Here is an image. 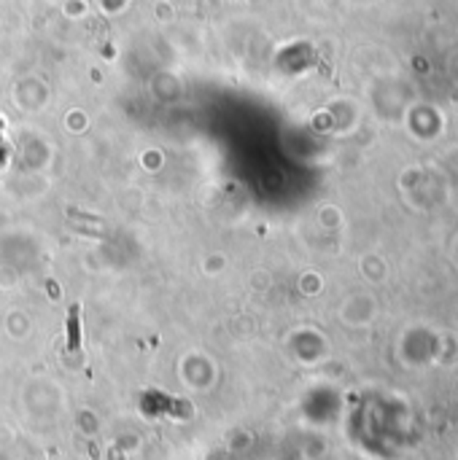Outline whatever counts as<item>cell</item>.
Masks as SVG:
<instances>
[{
    "instance_id": "6da1fadb",
    "label": "cell",
    "mask_w": 458,
    "mask_h": 460,
    "mask_svg": "<svg viewBox=\"0 0 458 460\" xmlns=\"http://www.w3.org/2000/svg\"><path fill=\"white\" fill-rule=\"evenodd\" d=\"M67 323H70V348H76V345H79V307L70 309Z\"/></svg>"
}]
</instances>
